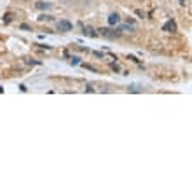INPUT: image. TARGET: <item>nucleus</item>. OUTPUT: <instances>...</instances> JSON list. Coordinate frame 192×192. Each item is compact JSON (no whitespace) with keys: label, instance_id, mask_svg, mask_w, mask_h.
Segmentation results:
<instances>
[{"label":"nucleus","instance_id":"f257e3e1","mask_svg":"<svg viewBox=\"0 0 192 192\" xmlns=\"http://www.w3.org/2000/svg\"><path fill=\"white\" fill-rule=\"evenodd\" d=\"M96 32H98V35L105 37V39H115V37L121 35L119 30H110V28H100V30H96Z\"/></svg>","mask_w":192,"mask_h":192},{"label":"nucleus","instance_id":"f03ea898","mask_svg":"<svg viewBox=\"0 0 192 192\" xmlns=\"http://www.w3.org/2000/svg\"><path fill=\"white\" fill-rule=\"evenodd\" d=\"M58 30L61 32V33H66V32H70L72 30V23L68 21V19H59V21L56 23Z\"/></svg>","mask_w":192,"mask_h":192},{"label":"nucleus","instance_id":"7ed1b4c3","mask_svg":"<svg viewBox=\"0 0 192 192\" xmlns=\"http://www.w3.org/2000/svg\"><path fill=\"white\" fill-rule=\"evenodd\" d=\"M164 32H168V33H177L178 28H177V23L173 21V19H170L168 23H164V26H163Z\"/></svg>","mask_w":192,"mask_h":192},{"label":"nucleus","instance_id":"20e7f679","mask_svg":"<svg viewBox=\"0 0 192 192\" xmlns=\"http://www.w3.org/2000/svg\"><path fill=\"white\" fill-rule=\"evenodd\" d=\"M108 25H110V26H117V25H121V16L117 14V12H112V14L108 16Z\"/></svg>","mask_w":192,"mask_h":192},{"label":"nucleus","instance_id":"39448f33","mask_svg":"<svg viewBox=\"0 0 192 192\" xmlns=\"http://www.w3.org/2000/svg\"><path fill=\"white\" fill-rule=\"evenodd\" d=\"M84 35L86 37H98V32L93 26H84Z\"/></svg>","mask_w":192,"mask_h":192},{"label":"nucleus","instance_id":"423d86ee","mask_svg":"<svg viewBox=\"0 0 192 192\" xmlns=\"http://www.w3.org/2000/svg\"><path fill=\"white\" fill-rule=\"evenodd\" d=\"M35 7H37V9H40V11H47V9L52 7V4H47V2H37Z\"/></svg>","mask_w":192,"mask_h":192},{"label":"nucleus","instance_id":"0eeeda50","mask_svg":"<svg viewBox=\"0 0 192 192\" xmlns=\"http://www.w3.org/2000/svg\"><path fill=\"white\" fill-rule=\"evenodd\" d=\"M119 32H129V33H133V32H135V26H133V25H121V26H119Z\"/></svg>","mask_w":192,"mask_h":192},{"label":"nucleus","instance_id":"6e6552de","mask_svg":"<svg viewBox=\"0 0 192 192\" xmlns=\"http://www.w3.org/2000/svg\"><path fill=\"white\" fill-rule=\"evenodd\" d=\"M39 21H52V16H49V14H42V16H39Z\"/></svg>","mask_w":192,"mask_h":192},{"label":"nucleus","instance_id":"1a4fd4ad","mask_svg":"<svg viewBox=\"0 0 192 192\" xmlns=\"http://www.w3.org/2000/svg\"><path fill=\"white\" fill-rule=\"evenodd\" d=\"M12 19H14V12H7V14H5V19H4V23H11Z\"/></svg>","mask_w":192,"mask_h":192},{"label":"nucleus","instance_id":"9d476101","mask_svg":"<svg viewBox=\"0 0 192 192\" xmlns=\"http://www.w3.org/2000/svg\"><path fill=\"white\" fill-rule=\"evenodd\" d=\"M128 91H131V93H138V91H142V89H140V86L133 84V86H129V87H128Z\"/></svg>","mask_w":192,"mask_h":192},{"label":"nucleus","instance_id":"9b49d317","mask_svg":"<svg viewBox=\"0 0 192 192\" xmlns=\"http://www.w3.org/2000/svg\"><path fill=\"white\" fill-rule=\"evenodd\" d=\"M82 66H84V68H87V70H91V72H98V68H94V66H91V65L82 63Z\"/></svg>","mask_w":192,"mask_h":192},{"label":"nucleus","instance_id":"f8f14e48","mask_svg":"<svg viewBox=\"0 0 192 192\" xmlns=\"http://www.w3.org/2000/svg\"><path fill=\"white\" fill-rule=\"evenodd\" d=\"M135 12H136V16H140V18H145V12H143L142 9H136Z\"/></svg>","mask_w":192,"mask_h":192},{"label":"nucleus","instance_id":"ddd939ff","mask_svg":"<svg viewBox=\"0 0 192 192\" xmlns=\"http://www.w3.org/2000/svg\"><path fill=\"white\" fill-rule=\"evenodd\" d=\"M110 66H112V70H115V72H121V68H119V65H117V63H112Z\"/></svg>","mask_w":192,"mask_h":192},{"label":"nucleus","instance_id":"4468645a","mask_svg":"<svg viewBox=\"0 0 192 192\" xmlns=\"http://www.w3.org/2000/svg\"><path fill=\"white\" fill-rule=\"evenodd\" d=\"M70 63L72 65H79L80 61H79V58H70Z\"/></svg>","mask_w":192,"mask_h":192},{"label":"nucleus","instance_id":"2eb2a0df","mask_svg":"<svg viewBox=\"0 0 192 192\" xmlns=\"http://www.w3.org/2000/svg\"><path fill=\"white\" fill-rule=\"evenodd\" d=\"M19 28H21V30H32L28 25H25V23H23V25H19Z\"/></svg>","mask_w":192,"mask_h":192},{"label":"nucleus","instance_id":"dca6fc26","mask_svg":"<svg viewBox=\"0 0 192 192\" xmlns=\"http://www.w3.org/2000/svg\"><path fill=\"white\" fill-rule=\"evenodd\" d=\"M94 56H98V58H103V52H100V51H94Z\"/></svg>","mask_w":192,"mask_h":192}]
</instances>
